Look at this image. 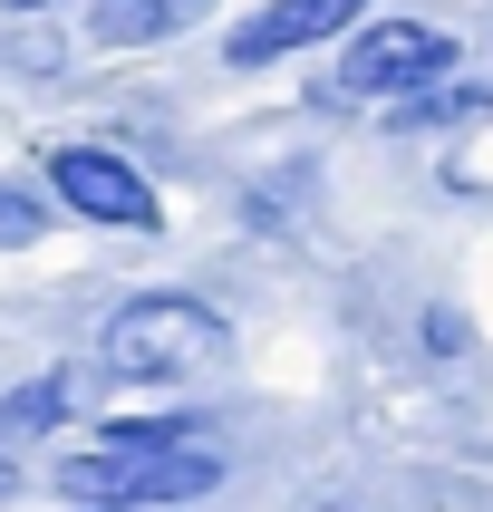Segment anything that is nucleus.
<instances>
[{
	"label": "nucleus",
	"mask_w": 493,
	"mask_h": 512,
	"mask_svg": "<svg viewBox=\"0 0 493 512\" xmlns=\"http://www.w3.org/2000/svg\"><path fill=\"white\" fill-rule=\"evenodd\" d=\"M223 484V455L213 445H97V455H68L58 464V493L87 512H116V503H145V512H165V503H203V493Z\"/></svg>",
	"instance_id": "2"
},
{
	"label": "nucleus",
	"mask_w": 493,
	"mask_h": 512,
	"mask_svg": "<svg viewBox=\"0 0 493 512\" xmlns=\"http://www.w3.org/2000/svg\"><path fill=\"white\" fill-rule=\"evenodd\" d=\"M358 10H368V0H271V10H252V20L232 29V58H242V68L290 58V49H310V39H339Z\"/></svg>",
	"instance_id": "5"
},
{
	"label": "nucleus",
	"mask_w": 493,
	"mask_h": 512,
	"mask_svg": "<svg viewBox=\"0 0 493 512\" xmlns=\"http://www.w3.org/2000/svg\"><path fill=\"white\" fill-rule=\"evenodd\" d=\"M10 493H20V474H10V455H0V503H10Z\"/></svg>",
	"instance_id": "10"
},
{
	"label": "nucleus",
	"mask_w": 493,
	"mask_h": 512,
	"mask_svg": "<svg viewBox=\"0 0 493 512\" xmlns=\"http://www.w3.org/2000/svg\"><path fill=\"white\" fill-rule=\"evenodd\" d=\"M0 10H49V0H0Z\"/></svg>",
	"instance_id": "11"
},
{
	"label": "nucleus",
	"mask_w": 493,
	"mask_h": 512,
	"mask_svg": "<svg viewBox=\"0 0 493 512\" xmlns=\"http://www.w3.org/2000/svg\"><path fill=\"white\" fill-rule=\"evenodd\" d=\"M455 68V39L426 20H368L339 58V87L348 97H406V87H435Z\"/></svg>",
	"instance_id": "3"
},
{
	"label": "nucleus",
	"mask_w": 493,
	"mask_h": 512,
	"mask_svg": "<svg viewBox=\"0 0 493 512\" xmlns=\"http://www.w3.org/2000/svg\"><path fill=\"white\" fill-rule=\"evenodd\" d=\"M213 0H87V39L97 49H155V39H184Z\"/></svg>",
	"instance_id": "6"
},
{
	"label": "nucleus",
	"mask_w": 493,
	"mask_h": 512,
	"mask_svg": "<svg viewBox=\"0 0 493 512\" xmlns=\"http://www.w3.org/2000/svg\"><path fill=\"white\" fill-rule=\"evenodd\" d=\"M232 329L203 310L194 290H145L107 319V368L136 377V387H184V377H213L223 368Z\"/></svg>",
	"instance_id": "1"
},
{
	"label": "nucleus",
	"mask_w": 493,
	"mask_h": 512,
	"mask_svg": "<svg viewBox=\"0 0 493 512\" xmlns=\"http://www.w3.org/2000/svg\"><path fill=\"white\" fill-rule=\"evenodd\" d=\"M116 512H145V503H116Z\"/></svg>",
	"instance_id": "12"
},
{
	"label": "nucleus",
	"mask_w": 493,
	"mask_h": 512,
	"mask_svg": "<svg viewBox=\"0 0 493 512\" xmlns=\"http://www.w3.org/2000/svg\"><path fill=\"white\" fill-rule=\"evenodd\" d=\"M194 435H203V416H116L107 445H194Z\"/></svg>",
	"instance_id": "8"
},
{
	"label": "nucleus",
	"mask_w": 493,
	"mask_h": 512,
	"mask_svg": "<svg viewBox=\"0 0 493 512\" xmlns=\"http://www.w3.org/2000/svg\"><path fill=\"white\" fill-rule=\"evenodd\" d=\"M49 184H58L68 213H87V223H126V232L155 223V184H145L126 155H107V145H58V155H49Z\"/></svg>",
	"instance_id": "4"
},
{
	"label": "nucleus",
	"mask_w": 493,
	"mask_h": 512,
	"mask_svg": "<svg viewBox=\"0 0 493 512\" xmlns=\"http://www.w3.org/2000/svg\"><path fill=\"white\" fill-rule=\"evenodd\" d=\"M68 397H78L68 377H29L20 397H0V445H10V435H49L58 416H68Z\"/></svg>",
	"instance_id": "7"
},
{
	"label": "nucleus",
	"mask_w": 493,
	"mask_h": 512,
	"mask_svg": "<svg viewBox=\"0 0 493 512\" xmlns=\"http://www.w3.org/2000/svg\"><path fill=\"white\" fill-rule=\"evenodd\" d=\"M39 232H49L39 194H20V184H0V252H20V242H39Z\"/></svg>",
	"instance_id": "9"
}]
</instances>
